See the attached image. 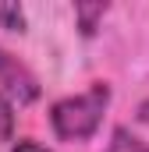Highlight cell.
Returning <instances> with one entry per match:
<instances>
[{
  "instance_id": "obj_1",
  "label": "cell",
  "mask_w": 149,
  "mask_h": 152,
  "mask_svg": "<svg viewBox=\"0 0 149 152\" xmlns=\"http://www.w3.org/2000/svg\"><path fill=\"white\" fill-rule=\"evenodd\" d=\"M107 103H110V85L107 81H92L85 92L57 99L53 110H50V124H53L57 138H64V142L92 138L100 120H103V113H107Z\"/></svg>"
},
{
  "instance_id": "obj_2",
  "label": "cell",
  "mask_w": 149,
  "mask_h": 152,
  "mask_svg": "<svg viewBox=\"0 0 149 152\" xmlns=\"http://www.w3.org/2000/svg\"><path fill=\"white\" fill-rule=\"evenodd\" d=\"M0 85H4V96L11 103H36L39 99V78L14 57L0 46Z\"/></svg>"
},
{
  "instance_id": "obj_3",
  "label": "cell",
  "mask_w": 149,
  "mask_h": 152,
  "mask_svg": "<svg viewBox=\"0 0 149 152\" xmlns=\"http://www.w3.org/2000/svg\"><path fill=\"white\" fill-rule=\"evenodd\" d=\"M107 152H149V145L139 138V134H131L128 127H114Z\"/></svg>"
},
{
  "instance_id": "obj_4",
  "label": "cell",
  "mask_w": 149,
  "mask_h": 152,
  "mask_svg": "<svg viewBox=\"0 0 149 152\" xmlns=\"http://www.w3.org/2000/svg\"><path fill=\"white\" fill-rule=\"evenodd\" d=\"M107 14V4H74V18L82 21V32L92 36L96 32V21Z\"/></svg>"
},
{
  "instance_id": "obj_5",
  "label": "cell",
  "mask_w": 149,
  "mask_h": 152,
  "mask_svg": "<svg viewBox=\"0 0 149 152\" xmlns=\"http://www.w3.org/2000/svg\"><path fill=\"white\" fill-rule=\"evenodd\" d=\"M0 21H4L11 32H21V28H25V14H21V7H11V4H0Z\"/></svg>"
},
{
  "instance_id": "obj_6",
  "label": "cell",
  "mask_w": 149,
  "mask_h": 152,
  "mask_svg": "<svg viewBox=\"0 0 149 152\" xmlns=\"http://www.w3.org/2000/svg\"><path fill=\"white\" fill-rule=\"evenodd\" d=\"M11 131H14V106L0 92V138H11Z\"/></svg>"
},
{
  "instance_id": "obj_7",
  "label": "cell",
  "mask_w": 149,
  "mask_h": 152,
  "mask_svg": "<svg viewBox=\"0 0 149 152\" xmlns=\"http://www.w3.org/2000/svg\"><path fill=\"white\" fill-rule=\"evenodd\" d=\"M11 152H53V149H46V145H39L36 138H18V142L11 145Z\"/></svg>"
},
{
  "instance_id": "obj_8",
  "label": "cell",
  "mask_w": 149,
  "mask_h": 152,
  "mask_svg": "<svg viewBox=\"0 0 149 152\" xmlns=\"http://www.w3.org/2000/svg\"><path fill=\"white\" fill-rule=\"evenodd\" d=\"M139 120H142V124H149V99H142V103H139Z\"/></svg>"
}]
</instances>
